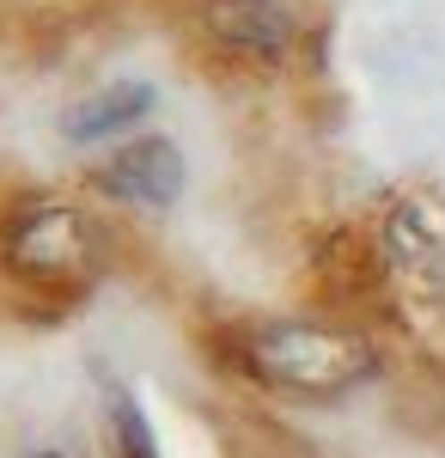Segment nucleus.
<instances>
[{
    "label": "nucleus",
    "mask_w": 445,
    "mask_h": 458,
    "mask_svg": "<svg viewBox=\"0 0 445 458\" xmlns=\"http://www.w3.org/2000/svg\"><path fill=\"white\" fill-rule=\"evenodd\" d=\"M110 458H165L159 434L129 391H110Z\"/></svg>",
    "instance_id": "nucleus-8"
},
{
    "label": "nucleus",
    "mask_w": 445,
    "mask_h": 458,
    "mask_svg": "<svg viewBox=\"0 0 445 458\" xmlns=\"http://www.w3.org/2000/svg\"><path fill=\"white\" fill-rule=\"evenodd\" d=\"M86 183L104 202H122V208H172L183 196V153L165 135H135L116 153H104L86 172Z\"/></svg>",
    "instance_id": "nucleus-5"
},
{
    "label": "nucleus",
    "mask_w": 445,
    "mask_h": 458,
    "mask_svg": "<svg viewBox=\"0 0 445 458\" xmlns=\"http://www.w3.org/2000/svg\"><path fill=\"white\" fill-rule=\"evenodd\" d=\"M196 25L239 62L281 68L299 49V13L293 0H196Z\"/></svg>",
    "instance_id": "nucleus-4"
},
{
    "label": "nucleus",
    "mask_w": 445,
    "mask_h": 458,
    "mask_svg": "<svg viewBox=\"0 0 445 458\" xmlns=\"http://www.w3.org/2000/svg\"><path fill=\"white\" fill-rule=\"evenodd\" d=\"M0 269L31 293H55L68 300L92 282L98 269V226L80 202L62 196H31L6 214L0 226Z\"/></svg>",
    "instance_id": "nucleus-2"
},
{
    "label": "nucleus",
    "mask_w": 445,
    "mask_h": 458,
    "mask_svg": "<svg viewBox=\"0 0 445 458\" xmlns=\"http://www.w3.org/2000/svg\"><path fill=\"white\" fill-rule=\"evenodd\" d=\"M378 269L403 287H427L445 269V183L397 190L390 208L378 214Z\"/></svg>",
    "instance_id": "nucleus-3"
},
{
    "label": "nucleus",
    "mask_w": 445,
    "mask_h": 458,
    "mask_svg": "<svg viewBox=\"0 0 445 458\" xmlns=\"http://www.w3.org/2000/svg\"><path fill=\"white\" fill-rule=\"evenodd\" d=\"M317 276L330 293H342V300H360V293H373V282L384 276L378 269V250H366L354 233H336L330 245L317 250Z\"/></svg>",
    "instance_id": "nucleus-7"
},
{
    "label": "nucleus",
    "mask_w": 445,
    "mask_h": 458,
    "mask_svg": "<svg viewBox=\"0 0 445 458\" xmlns=\"http://www.w3.org/2000/svg\"><path fill=\"white\" fill-rule=\"evenodd\" d=\"M159 105V92L147 86V80H116V86H98V92H86L80 105L62 110V141L68 147H98L110 135H129L140 129L147 116Z\"/></svg>",
    "instance_id": "nucleus-6"
},
{
    "label": "nucleus",
    "mask_w": 445,
    "mask_h": 458,
    "mask_svg": "<svg viewBox=\"0 0 445 458\" xmlns=\"http://www.w3.org/2000/svg\"><path fill=\"white\" fill-rule=\"evenodd\" d=\"M239 367L263 391L306 397V403H336L373 386L384 349L354 324H317V318H263L239 330Z\"/></svg>",
    "instance_id": "nucleus-1"
},
{
    "label": "nucleus",
    "mask_w": 445,
    "mask_h": 458,
    "mask_svg": "<svg viewBox=\"0 0 445 458\" xmlns=\"http://www.w3.org/2000/svg\"><path fill=\"white\" fill-rule=\"evenodd\" d=\"M31 458H68V453H31Z\"/></svg>",
    "instance_id": "nucleus-9"
}]
</instances>
